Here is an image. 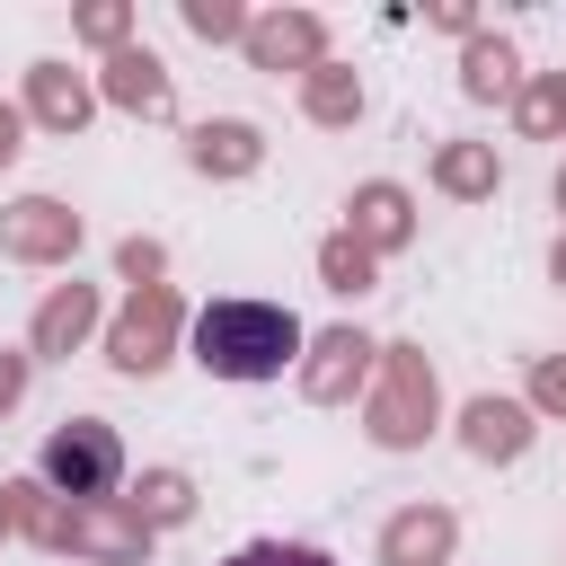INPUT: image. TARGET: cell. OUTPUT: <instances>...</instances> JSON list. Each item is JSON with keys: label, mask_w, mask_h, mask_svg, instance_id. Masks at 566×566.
<instances>
[{"label": "cell", "mask_w": 566, "mask_h": 566, "mask_svg": "<svg viewBox=\"0 0 566 566\" xmlns=\"http://www.w3.org/2000/svg\"><path fill=\"white\" fill-rule=\"evenodd\" d=\"M195 363L212 380H283L301 363V318L283 301H212L195 318Z\"/></svg>", "instance_id": "6da1fadb"}, {"label": "cell", "mask_w": 566, "mask_h": 566, "mask_svg": "<svg viewBox=\"0 0 566 566\" xmlns=\"http://www.w3.org/2000/svg\"><path fill=\"white\" fill-rule=\"evenodd\" d=\"M35 478H44L53 495H71V504H106L115 478H124V442H115V424H97V416L53 424L44 451H35Z\"/></svg>", "instance_id": "7a4b0ae2"}, {"label": "cell", "mask_w": 566, "mask_h": 566, "mask_svg": "<svg viewBox=\"0 0 566 566\" xmlns=\"http://www.w3.org/2000/svg\"><path fill=\"white\" fill-rule=\"evenodd\" d=\"M424 424H433V363H424L416 345H389V380H380V398H371V442L407 451Z\"/></svg>", "instance_id": "3957f363"}, {"label": "cell", "mask_w": 566, "mask_h": 566, "mask_svg": "<svg viewBox=\"0 0 566 566\" xmlns=\"http://www.w3.org/2000/svg\"><path fill=\"white\" fill-rule=\"evenodd\" d=\"M168 336H177V292L168 283H142L133 292V310L115 318V336H106V354H115V371H159L168 363Z\"/></svg>", "instance_id": "277c9868"}, {"label": "cell", "mask_w": 566, "mask_h": 566, "mask_svg": "<svg viewBox=\"0 0 566 566\" xmlns=\"http://www.w3.org/2000/svg\"><path fill=\"white\" fill-rule=\"evenodd\" d=\"M239 44L256 53V71H318V62H327V27H318L310 9L248 18V35H239Z\"/></svg>", "instance_id": "5b68a950"}, {"label": "cell", "mask_w": 566, "mask_h": 566, "mask_svg": "<svg viewBox=\"0 0 566 566\" xmlns=\"http://www.w3.org/2000/svg\"><path fill=\"white\" fill-rule=\"evenodd\" d=\"M35 531H44V539H80V548H88V557H106V566H142V522H115L106 504L35 513Z\"/></svg>", "instance_id": "8992f818"}, {"label": "cell", "mask_w": 566, "mask_h": 566, "mask_svg": "<svg viewBox=\"0 0 566 566\" xmlns=\"http://www.w3.org/2000/svg\"><path fill=\"white\" fill-rule=\"evenodd\" d=\"M0 248H9V256H35V265H44V256H71V248H80V221H71L62 203L27 195V203H9V212H0Z\"/></svg>", "instance_id": "52a82bcc"}, {"label": "cell", "mask_w": 566, "mask_h": 566, "mask_svg": "<svg viewBox=\"0 0 566 566\" xmlns=\"http://www.w3.org/2000/svg\"><path fill=\"white\" fill-rule=\"evenodd\" d=\"M460 433H469L478 460H522V442H531V407H522V398H478V407L460 416Z\"/></svg>", "instance_id": "ba28073f"}, {"label": "cell", "mask_w": 566, "mask_h": 566, "mask_svg": "<svg viewBox=\"0 0 566 566\" xmlns=\"http://www.w3.org/2000/svg\"><path fill=\"white\" fill-rule=\"evenodd\" d=\"M380 557H389V566H442V557H451V513H442V504L398 513V522L380 531Z\"/></svg>", "instance_id": "9c48e42d"}, {"label": "cell", "mask_w": 566, "mask_h": 566, "mask_svg": "<svg viewBox=\"0 0 566 566\" xmlns=\"http://www.w3.org/2000/svg\"><path fill=\"white\" fill-rule=\"evenodd\" d=\"M106 97L133 106V115H168V71H159V53L115 44V62H106Z\"/></svg>", "instance_id": "30bf717a"}, {"label": "cell", "mask_w": 566, "mask_h": 566, "mask_svg": "<svg viewBox=\"0 0 566 566\" xmlns=\"http://www.w3.org/2000/svg\"><path fill=\"white\" fill-rule=\"evenodd\" d=\"M27 106H35V124L71 133V124L88 115V80H80L71 62H35V71H27Z\"/></svg>", "instance_id": "8fae6325"}, {"label": "cell", "mask_w": 566, "mask_h": 566, "mask_svg": "<svg viewBox=\"0 0 566 566\" xmlns=\"http://www.w3.org/2000/svg\"><path fill=\"white\" fill-rule=\"evenodd\" d=\"M186 159L203 177H248L256 168V124H195L186 133Z\"/></svg>", "instance_id": "7c38bea8"}, {"label": "cell", "mask_w": 566, "mask_h": 566, "mask_svg": "<svg viewBox=\"0 0 566 566\" xmlns=\"http://www.w3.org/2000/svg\"><path fill=\"white\" fill-rule=\"evenodd\" d=\"M363 363H371V345H363L354 327H336V336H318V363H310L301 380H310V398H345V389L363 380Z\"/></svg>", "instance_id": "4fadbf2b"}, {"label": "cell", "mask_w": 566, "mask_h": 566, "mask_svg": "<svg viewBox=\"0 0 566 566\" xmlns=\"http://www.w3.org/2000/svg\"><path fill=\"white\" fill-rule=\"evenodd\" d=\"M88 318H97L88 283H62V292L35 310V354H62V345H80V336H88Z\"/></svg>", "instance_id": "5bb4252c"}, {"label": "cell", "mask_w": 566, "mask_h": 566, "mask_svg": "<svg viewBox=\"0 0 566 566\" xmlns=\"http://www.w3.org/2000/svg\"><path fill=\"white\" fill-rule=\"evenodd\" d=\"M354 239L363 248H398L407 239V195L398 186H363L354 195Z\"/></svg>", "instance_id": "9a60e30c"}, {"label": "cell", "mask_w": 566, "mask_h": 566, "mask_svg": "<svg viewBox=\"0 0 566 566\" xmlns=\"http://www.w3.org/2000/svg\"><path fill=\"white\" fill-rule=\"evenodd\" d=\"M433 177H442L451 195H495V150H478V142H451V150L433 159Z\"/></svg>", "instance_id": "2e32d148"}, {"label": "cell", "mask_w": 566, "mask_h": 566, "mask_svg": "<svg viewBox=\"0 0 566 566\" xmlns=\"http://www.w3.org/2000/svg\"><path fill=\"white\" fill-rule=\"evenodd\" d=\"M460 80H469V97H504V88H513V44H504V35H478Z\"/></svg>", "instance_id": "e0dca14e"}, {"label": "cell", "mask_w": 566, "mask_h": 566, "mask_svg": "<svg viewBox=\"0 0 566 566\" xmlns=\"http://www.w3.org/2000/svg\"><path fill=\"white\" fill-rule=\"evenodd\" d=\"M354 106H363V88H354V71H336V62H318V71H310V115H318V124H345Z\"/></svg>", "instance_id": "ac0fdd59"}, {"label": "cell", "mask_w": 566, "mask_h": 566, "mask_svg": "<svg viewBox=\"0 0 566 566\" xmlns=\"http://www.w3.org/2000/svg\"><path fill=\"white\" fill-rule=\"evenodd\" d=\"M318 265H327V292H363V283H371V248H363L354 230H345V239H327V248H318Z\"/></svg>", "instance_id": "d6986e66"}, {"label": "cell", "mask_w": 566, "mask_h": 566, "mask_svg": "<svg viewBox=\"0 0 566 566\" xmlns=\"http://www.w3.org/2000/svg\"><path fill=\"white\" fill-rule=\"evenodd\" d=\"M230 566H336L327 548H310V539H248Z\"/></svg>", "instance_id": "ffe728a7"}, {"label": "cell", "mask_w": 566, "mask_h": 566, "mask_svg": "<svg viewBox=\"0 0 566 566\" xmlns=\"http://www.w3.org/2000/svg\"><path fill=\"white\" fill-rule=\"evenodd\" d=\"M557 124H566V80H539L522 97V133H557Z\"/></svg>", "instance_id": "44dd1931"}, {"label": "cell", "mask_w": 566, "mask_h": 566, "mask_svg": "<svg viewBox=\"0 0 566 566\" xmlns=\"http://www.w3.org/2000/svg\"><path fill=\"white\" fill-rule=\"evenodd\" d=\"M186 27H195V35H248V18H239L230 0H186Z\"/></svg>", "instance_id": "7402d4cb"}, {"label": "cell", "mask_w": 566, "mask_h": 566, "mask_svg": "<svg viewBox=\"0 0 566 566\" xmlns=\"http://www.w3.org/2000/svg\"><path fill=\"white\" fill-rule=\"evenodd\" d=\"M142 504H150V522H177V513H186V478H177V469L142 478Z\"/></svg>", "instance_id": "603a6c76"}, {"label": "cell", "mask_w": 566, "mask_h": 566, "mask_svg": "<svg viewBox=\"0 0 566 566\" xmlns=\"http://www.w3.org/2000/svg\"><path fill=\"white\" fill-rule=\"evenodd\" d=\"M18 389H27V354H0V416L18 407Z\"/></svg>", "instance_id": "cb8c5ba5"}, {"label": "cell", "mask_w": 566, "mask_h": 566, "mask_svg": "<svg viewBox=\"0 0 566 566\" xmlns=\"http://www.w3.org/2000/svg\"><path fill=\"white\" fill-rule=\"evenodd\" d=\"M80 27H88V35H97V44H124V9H88V18H80Z\"/></svg>", "instance_id": "d4e9b609"}, {"label": "cell", "mask_w": 566, "mask_h": 566, "mask_svg": "<svg viewBox=\"0 0 566 566\" xmlns=\"http://www.w3.org/2000/svg\"><path fill=\"white\" fill-rule=\"evenodd\" d=\"M531 389H539V407H566V363H539V380H531Z\"/></svg>", "instance_id": "484cf974"}, {"label": "cell", "mask_w": 566, "mask_h": 566, "mask_svg": "<svg viewBox=\"0 0 566 566\" xmlns=\"http://www.w3.org/2000/svg\"><path fill=\"white\" fill-rule=\"evenodd\" d=\"M18 159V106H0V168Z\"/></svg>", "instance_id": "4316f807"}, {"label": "cell", "mask_w": 566, "mask_h": 566, "mask_svg": "<svg viewBox=\"0 0 566 566\" xmlns=\"http://www.w3.org/2000/svg\"><path fill=\"white\" fill-rule=\"evenodd\" d=\"M557 283H566V239H557Z\"/></svg>", "instance_id": "83f0119b"}, {"label": "cell", "mask_w": 566, "mask_h": 566, "mask_svg": "<svg viewBox=\"0 0 566 566\" xmlns=\"http://www.w3.org/2000/svg\"><path fill=\"white\" fill-rule=\"evenodd\" d=\"M557 203H566V168H557Z\"/></svg>", "instance_id": "f1b7e54d"}]
</instances>
